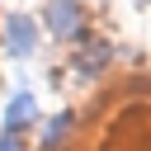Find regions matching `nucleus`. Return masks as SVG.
Instances as JSON below:
<instances>
[{"label":"nucleus","mask_w":151,"mask_h":151,"mask_svg":"<svg viewBox=\"0 0 151 151\" xmlns=\"http://www.w3.org/2000/svg\"><path fill=\"white\" fill-rule=\"evenodd\" d=\"M42 19H47L52 38H66V42L85 38V9H80V0H47Z\"/></svg>","instance_id":"obj_1"},{"label":"nucleus","mask_w":151,"mask_h":151,"mask_svg":"<svg viewBox=\"0 0 151 151\" xmlns=\"http://www.w3.org/2000/svg\"><path fill=\"white\" fill-rule=\"evenodd\" d=\"M5 47H9L14 57H28V52L38 47V28H33L28 14H9V19H5Z\"/></svg>","instance_id":"obj_2"},{"label":"nucleus","mask_w":151,"mask_h":151,"mask_svg":"<svg viewBox=\"0 0 151 151\" xmlns=\"http://www.w3.org/2000/svg\"><path fill=\"white\" fill-rule=\"evenodd\" d=\"M33 113H38L33 94H14V99L5 104V127H9V132H19V127H28V123H33Z\"/></svg>","instance_id":"obj_3"},{"label":"nucleus","mask_w":151,"mask_h":151,"mask_svg":"<svg viewBox=\"0 0 151 151\" xmlns=\"http://www.w3.org/2000/svg\"><path fill=\"white\" fill-rule=\"evenodd\" d=\"M104 57H109V47H104V42H94V47L76 52V57H71V71H76V80H80V76L90 80L94 71H104Z\"/></svg>","instance_id":"obj_4"},{"label":"nucleus","mask_w":151,"mask_h":151,"mask_svg":"<svg viewBox=\"0 0 151 151\" xmlns=\"http://www.w3.org/2000/svg\"><path fill=\"white\" fill-rule=\"evenodd\" d=\"M71 127H76V113H57V118H52V123L42 127V137H38V142H42L47 151H57V146H66Z\"/></svg>","instance_id":"obj_5"},{"label":"nucleus","mask_w":151,"mask_h":151,"mask_svg":"<svg viewBox=\"0 0 151 151\" xmlns=\"http://www.w3.org/2000/svg\"><path fill=\"white\" fill-rule=\"evenodd\" d=\"M0 151H19V142L14 137H0Z\"/></svg>","instance_id":"obj_6"},{"label":"nucleus","mask_w":151,"mask_h":151,"mask_svg":"<svg viewBox=\"0 0 151 151\" xmlns=\"http://www.w3.org/2000/svg\"><path fill=\"white\" fill-rule=\"evenodd\" d=\"M137 5H146V0H137Z\"/></svg>","instance_id":"obj_7"}]
</instances>
